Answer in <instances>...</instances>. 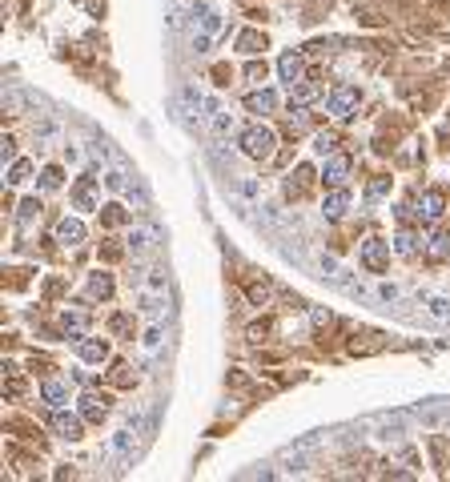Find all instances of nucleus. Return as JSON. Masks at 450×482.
<instances>
[{
	"mask_svg": "<svg viewBox=\"0 0 450 482\" xmlns=\"http://www.w3.org/2000/svg\"><path fill=\"white\" fill-rule=\"evenodd\" d=\"M313 149H318L322 157H330V153L338 149V137L334 133H318V137H313Z\"/></svg>",
	"mask_w": 450,
	"mask_h": 482,
	"instance_id": "31",
	"label": "nucleus"
},
{
	"mask_svg": "<svg viewBox=\"0 0 450 482\" xmlns=\"http://www.w3.org/2000/svg\"><path fill=\"white\" fill-rule=\"evenodd\" d=\"M193 49H197V52L209 49V33H197V37H193Z\"/></svg>",
	"mask_w": 450,
	"mask_h": 482,
	"instance_id": "43",
	"label": "nucleus"
},
{
	"mask_svg": "<svg viewBox=\"0 0 450 482\" xmlns=\"http://www.w3.org/2000/svg\"><path fill=\"white\" fill-rule=\"evenodd\" d=\"M250 302H253V306H265V302H270V285H250Z\"/></svg>",
	"mask_w": 450,
	"mask_h": 482,
	"instance_id": "35",
	"label": "nucleus"
},
{
	"mask_svg": "<svg viewBox=\"0 0 450 482\" xmlns=\"http://www.w3.org/2000/svg\"><path fill=\"white\" fill-rule=\"evenodd\" d=\"M378 297H382V302H398V285L382 282V285H378Z\"/></svg>",
	"mask_w": 450,
	"mask_h": 482,
	"instance_id": "36",
	"label": "nucleus"
},
{
	"mask_svg": "<svg viewBox=\"0 0 450 482\" xmlns=\"http://www.w3.org/2000/svg\"><path fill=\"white\" fill-rule=\"evenodd\" d=\"M57 241L61 246H81L85 241V222L81 217H61L57 222Z\"/></svg>",
	"mask_w": 450,
	"mask_h": 482,
	"instance_id": "9",
	"label": "nucleus"
},
{
	"mask_svg": "<svg viewBox=\"0 0 450 482\" xmlns=\"http://www.w3.org/2000/svg\"><path fill=\"white\" fill-rule=\"evenodd\" d=\"M109 330H112L117 338H133V330H137V326H133V318H129V314H112Z\"/></svg>",
	"mask_w": 450,
	"mask_h": 482,
	"instance_id": "23",
	"label": "nucleus"
},
{
	"mask_svg": "<svg viewBox=\"0 0 450 482\" xmlns=\"http://www.w3.org/2000/svg\"><path fill=\"white\" fill-rule=\"evenodd\" d=\"M209 121H213V133H217V137H229V133H233V117H229V113H213Z\"/></svg>",
	"mask_w": 450,
	"mask_h": 482,
	"instance_id": "30",
	"label": "nucleus"
},
{
	"mask_svg": "<svg viewBox=\"0 0 450 482\" xmlns=\"http://www.w3.org/2000/svg\"><path fill=\"white\" fill-rule=\"evenodd\" d=\"M322 97V85H313V81H298V85H289V105H310V101Z\"/></svg>",
	"mask_w": 450,
	"mask_h": 482,
	"instance_id": "14",
	"label": "nucleus"
},
{
	"mask_svg": "<svg viewBox=\"0 0 450 482\" xmlns=\"http://www.w3.org/2000/svg\"><path fill=\"white\" fill-rule=\"evenodd\" d=\"M81 418H85V414H69V410H61V406H57V410H52V418H49V426H52L57 434H61V438L76 442V438L85 434V422H81Z\"/></svg>",
	"mask_w": 450,
	"mask_h": 482,
	"instance_id": "3",
	"label": "nucleus"
},
{
	"mask_svg": "<svg viewBox=\"0 0 450 482\" xmlns=\"http://www.w3.org/2000/svg\"><path fill=\"white\" fill-rule=\"evenodd\" d=\"M76 354H81V358L85 362H93V366H100V362L109 358V342H105V338H76Z\"/></svg>",
	"mask_w": 450,
	"mask_h": 482,
	"instance_id": "8",
	"label": "nucleus"
},
{
	"mask_svg": "<svg viewBox=\"0 0 450 482\" xmlns=\"http://www.w3.org/2000/svg\"><path fill=\"white\" fill-rule=\"evenodd\" d=\"M61 326H64V334H69V338H85L88 334V318H85V314H76V309H64Z\"/></svg>",
	"mask_w": 450,
	"mask_h": 482,
	"instance_id": "17",
	"label": "nucleus"
},
{
	"mask_svg": "<svg viewBox=\"0 0 450 482\" xmlns=\"http://www.w3.org/2000/svg\"><path fill=\"white\" fill-rule=\"evenodd\" d=\"M4 109H8V117H21V113H25V93L8 88V93H4Z\"/></svg>",
	"mask_w": 450,
	"mask_h": 482,
	"instance_id": "28",
	"label": "nucleus"
},
{
	"mask_svg": "<svg viewBox=\"0 0 450 482\" xmlns=\"http://www.w3.org/2000/svg\"><path fill=\"white\" fill-rule=\"evenodd\" d=\"M93 181H97V177H81V181H76L73 185V201H76V210H97V193H93Z\"/></svg>",
	"mask_w": 450,
	"mask_h": 482,
	"instance_id": "13",
	"label": "nucleus"
},
{
	"mask_svg": "<svg viewBox=\"0 0 450 482\" xmlns=\"http://www.w3.org/2000/svg\"><path fill=\"white\" fill-rule=\"evenodd\" d=\"M246 76H250V81H265V61H262V64L253 61L250 69H246Z\"/></svg>",
	"mask_w": 450,
	"mask_h": 482,
	"instance_id": "39",
	"label": "nucleus"
},
{
	"mask_svg": "<svg viewBox=\"0 0 450 482\" xmlns=\"http://www.w3.org/2000/svg\"><path fill=\"white\" fill-rule=\"evenodd\" d=\"M442 213H446V193H442V189H426L422 201H418V222L438 225L442 222Z\"/></svg>",
	"mask_w": 450,
	"mask_h": 482,
	"instance_id": "2",
	"label": "nucleus"
},
{
	"mask_svg": "<svg viewBox=\"0 0 450 482\" xmlns=\"http://www.w3.org/2000/svg\"><path fill=\"white\" fill-rule=\"evenodd\" d=\"M28 173H33V161H13V169H8V185L28 181Z\"/></svg>",
	"mask_w": 450,
	"mask_h": 482,
	"instance_id": "29",
	"label": "nucleus"
},
{
	"mask_svg": "<svg viewBox=\"0 0 450 482\" xmlns=\"http://www.w3.org/2000/svg\"><path fill=\"white\" fill-rule=\"evenodd\" d=\"M354 109H358V88L338 85L334 93H330V113H334V117H350Z\"/></svg>",
	"mask_w": 450,
	"mask_h": 482,
	"instance_id": "6",
	"label": "nucleus"
},
{
	"mask_svg": "<svg viewBox=\"0 0 450 482\" xmlns=\"http://www.w3.org/2000/svg\"><path fill=\"white\" fill-rule=\"evenodd\" d=\"M88 297H93V302H109L112 297V277L109 273H93V277H88Z\"/></svg>",
	"mask_w": 450,
	"mask_h": 482,
	"instance_id": "18",
	"label": "nucleus"
},
{
	"mask_svg": "<svg viewBox=\"0 0 450 482\" xmlns=\"http://www.w3.org/2000/svg\"><path fill=\"white\" fill-rule=\"evenodd\" d=\"M446 253H450V234H446V229H434V234L426 237V258L442 261Z\"/></svg>",
	"mask_w": 450,
	"mask_h": 482,
	"instance_id": "16",
	"label": "nucleus"
},
{
	"mask_svg": "<svg viewBox=\"0 0 450 482\" xmlns=\"http://www.w3.org/2000/svg\"><path fill=\"white\" fill-rule=\"evenodd\" d=\"M217 28H221V16L213 13V8H205V13H201V33H209V37H213Z\"/></svg>",
	"mask_w": 450,
	"mask_h": 482,
	"instance_id": "32",
	"label": "nucleus"
},
{
	"mask_svg": "<svg viewBox=\"0 0 450 482\" xmlns=\"http://www.w3.org/2000/svg\"><path fill=\"white\" fill-rule=\"evenodd\" d=\"M346 177H350V157L346 153H330L322 165V181L325 185H346Z\"/></svg>",
	"mask_w": 450,
	"mask_h": 482,
	"instance_id": "5",
	"label": "nucleus"
},
{
	"mask_svg": "<svg viewBox=\"0 0 450 482\" xmlns=\"http://www.w3.org/2000/svg\"><path fill=\"white\" fill-rule=\"evenodd\" d=\"M386 185H390L386 177H378L374 185H370V201H374V197H382V193H386Z\"/></svg>",
	"mask_w": 450,
	"mask_h": 482,
	"instance_id": "41",
	"label": "nucleus"
},
{
	"mask_svg": "<svg viewBox=\"0 0 450 482\" xmlns=\"http://www.w3.org/2000/svg\"><path fill=\"white\" fill-rule=\"evenodd\" d=\"M112 382H121V386L129 382V366H125V362H117V366H112Z\"/></svg>",
	"mask_w": 450,
	"mask_h": 482,
	"instance_id": "38",
	"label": "nucleus"
},
{
	"mask_svg": "<svg viewBox=\"0 0 450 482\" xmlns=\"http://www.w3.org/2000/svg\"><path fill=\"white\" fill-rule=\"evenodd\" d=\"M201 109H205V117H213V113H221V105H217V97H205L201 101Z\"/></svg>",
	"mask_w": 450,
	"mask_h": 482,
	"instance_id": "42",
	"label": "nucleus"
},
{
	"mask_svg": "<svg viewBox=\"0 0 450 482\" xmlns=\"http://www.w3.org/2000/svg\"><path fill=\"white\" fill-rule=\"evenodd\" d=\"M238 193H241V197H258V181H250V177H246V181H238Z\"/></svg>",
	"mask_w": 450,
	"mask_h": 482,
	"instance_id": "37",
	"label": "nucleus"
},
{
	"mask_svg": "<svg viewBox=\"0 0 450 482\" xmlns=\"http://www.w3.org/2000/svg\"><path fill=\"white\" fill-rule=\"evenodd\" d=\"M426 306H430L434 318H450V302H446V297H426Z\"/></svg>",
	"mask_w": 450,
	"mask_h": 482,
	"instance_id": "33",
	"label": "nucleus"
},
{
	"mask_svg": "<svg viewBox=\"0 0 450 482\" xmlns=\"http://www.w3.org/2000/svg\"><path fill=\"white\" fill-rule=\"evenodd\" d=\"M105 189H112V193H129V173L121 169V165H112L109 173H105Z\"/></svg>",
	"mask_w": 450,
	"mask_h": 482,
	"instance_id": "21",
	"label": "nucleus"
},
{
	"mask_svg": "<svg viewBox=\"0 0 450 482\" xmlns=\"http://www.w3.org/2000/svg\"><path fill=\"white\" fill-rule=\"evenodd\" d=\"M346 210H350V193H346L342 185H334V193H330V197L322 201V213L330 217V222H338V217H342Z\"/></svg>",
	"mask_w": 450,
	"mask_h": 482,
	"instance_id": "10",
	"label": "nucleus"
},
{
	"mask_svg": "<svg viewBox=\"0 0 450 482\" xmlns=\"http://www.w3.org/2000/svg\"><path fill=\"white\" fill-rule=\"evenodd\" d=\"M362 265L370 273H382L390 265V241H382V237H370L362 246Z\"/></svg>",
	"mask_w": 450,
	"mask_h": 482,
	"instance_id": "4",
	"label": "nucleus"
},
{
	"mask_svg": "<svg viewBox=\"0 0 450 482\" xmlns=\"http://www.w3.org/2000/svg\"><path fill=\"white\" fill-rule=\"evenodd\" d=\"M241 153L253 157V161L274 157V129H270V125H250V129L241 133Z\"/></svg>",
	"mask_w": 450,
	"mask_h": 482,
	"instance_id": "1",
	"label": "nucleus"
},
{
	"mask_svg": "<svg viewBox=\"0 0 450 482\" xmlns=\"http://www.w3.org/2000/svg\"><path fill=\"white\" fill-rule=\"evenodd\" d=\"M394 253H402V258H414V253H418V237H414L410 229H398V234H394Z\"/></svg>",
	"mask_w": 450,
	"mask_h": 482,
	"instance_id": "20",
	"label": "nucleus"
},
{
	"mask_svg": "<svg viewBox=\"0 0 450 482\" xmlns=\"http://www.w3.org/2000/svg\"><path fill=\"white\" fill-rule=\"evenodd\" d=\"M40 398H45L49 406H64V398H69V386L52 378V382H45V386H40Z\"/></svg>",
	"mask_w": 450,
	"mask_h": 482,
	"instance_id": "19",
	"label": "nucleus"
},
{
	"mask_svg": "<svg viewBox=\"0 0 450 482\" xmlns=\"http://www.w3.org/2000/svg\"><path fill=\"white\" fill-rule=\"evenodd\" d=\"M141 342H145V350H149V354H157V350L165 346V330H161V326H149V330L141 334Z\"/></svg>",
	"mask_w": 450,
	"mask_h": 482,
	"instance_id": "25",
	"label": "nucleus"
},
{
	"mask_svg": "<svg viewBox=\"0 0 450 482\" xmlns=\"http://www.w3.org/2000/svg\"><path fill=\"white\" fill-rule=\"evenodd\" d=\"M21 394H25V382H16L13 378V382H8V398H21Z\"/></svg>",
	"mask_w": 450,
	"mask_h": 482,
	"instance_id": "44",
	"label": "nucleus"
},
{
	"mask_svg": "<svg viewBox=\"0 0 450 482\" xmlns=\"http://www.w3.org/2000/svg\"><path fill=\"white\" fill-rule=\"evenodd\" d=\"M61 181H64V173L61 169H57V165H45V169H40V189H61Z\"/></svg>",
	"mask_w": 450,
	"mask_h": 482,
	"instance_id": "24",
	"label": "nucleus"
},
{
	"mask_svg": "<svg viewBox=\"0 0 450 482\" xmlns=\"http://www.w3.org/2000/svg\"><path fill=\"white\" fill-rule=\"evenodd\" d=\"M277 73H282L286 85H298V81H306V61H301L298 52H282L277 57Z\"/></svg>",
	"mask_w": 450,
	"mask_h": 482,
	"instance_id": "7",
	"label": "nucleus"
},
{
	"mask_svg": "<svg viewBox=\"0 0 450 482\" xmlns=\"http://www.w3.org/2000/svg\"><path fill=\"white\" fill-rule=\"evenodd\" d=\"M0 157H4V161H13V157H16V141H13V137H4V145H0Z\"/></svg>",
	"mask_w": 450,
	"mask_h": 482,
	"instance_id": "40",
	"label": "nucleus"
},
{
	"mask_svg": "<svg viewBox=\"0 0 450 482\" xmlns=\"http://www.w3.org/2000/svg\"><path fill=\"white\" fill-rule=\"evenodd\" d=\"M37 213H40V201H37V197L21 201V210H16V222H21V229H25V225L33 222V217H37Z\"/></svg>",
	"mask_w": 450,
	"mask_h": 482,
	"instance_id": "26",
	"label": "nucleus"
},
{
	"mask_svg": "<svg viewBox=\"0 0 450 482\" xmlns=\"http://www.w3.org/2000/svg\"><path fill=\"white\" fill-rule=\"evenodd\" d=\"M246 109H250V113H274L277 109V93H274V88H258V93L246 97Z\"/></svg>",
	"mask_w": 450,
	"mask_h": 482,
	"instance_id": "15",
	"label": "nucleus"
},
{
	"mask_svg": "<svg viewBox=\"0 0 450 482\" xmlns=\"http://www.w3.org/2000/svg\"><path fill=\"white\" fill-rule=\"evenodd\" d=\"M81 414H85L88 422H100L109 414V398L105 394H81Z\"/></svg>",
	"mask_w": 450,
	"mask_h": 482,
	"instance_id": "12",
	"label": "nucleus"
},
{
	"mask_svg": "<svg viewBox=\"0 0 450 482\" xmlns=\"http://www.w3.org/2000/svg\"><path fill=\"white\" fill-rule=\"evenodd\" d=\"M310 177H313L310 165H298V169L286 177V197H306V189H310Z\"/></svg>",
	"mask_w": 450,
	"mask_h": 482,
	"instance_id": "11",
	"label": "nucleus"
},
{
	"mask_svg": "<svg viewBox=\"0 0 450 482\" xmlns=\"http://www.w3.org/2000/svg\"><path fill=\"white\" fill-rule=\"evenodd\" d=\"M125 217H129V213L121 210V205H105V225H121Z\"/></svg>",
	"mask_w": 450,
	"mask_h": 482,
	"instance_id": "34",
	"label": "nucleus"
},
{
	"mask_svg": "<svg viewBox=\"0 0 450 482\" xmlns=\"http://www.w3.org/2000/svg\"><path fill=\"white\" fill-rule=\"evenodd\" d=\"M238 49H241V52H250V57H253V52H262V49H265V37L250 28V33H241V37H238Z\"/></svg>",
	"mask_w": 450,
	"mask_h": 482,
	"instance_id": "22",
	"label": "nucleus"
},
{
	"mask_svg": "<svg viewBox=\"0 0 450 482\" xmlns=\"http://www.w3.org/2000/svg\"><path fill=\"white\" fill-rule=\"evenodd\" d=\"M149 246H153V234H149V229H133V234H129V249H133V253H145Z\"/></svg>",
	"mask_w": 450,
	"mask_h": 482,
	"instance_id": "27",
	"label": "nucleus"
}]
</instances>
